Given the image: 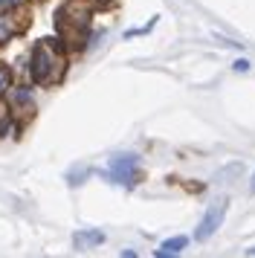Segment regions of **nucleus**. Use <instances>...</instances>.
Listing matches in <instances>:
<instances>
[{"label": "nucleus", "mask_w": 255, "mask_h": 258, "mask_svg": "<svg viewBox=\"0 0 255 258\" xmlns=\"http://www.w3.org/2000/svg\"><path fill=\"white\" fill-rule=\"evenodd\" d=\"M67 73V61H64V52L52 38L46 41H38L32 47V55H29V76H32L35 84L41 87H49V84H58Z\"/></svg>", "instance_id": "nucleus-1"}, {"label": "nucleus", "mask_w": 255, "mask_h": 258, "mask_svg": "<svg viewBox=\"0 0 255 258\" xmlns=\"http://www.w3.org/2000/svg\"><path fill=\"white\" fill-rule=\"evenodd\" d=\"M90 15H93L90 0H67L61 6V12H58V32H61L67 47H81L87 41Z\"/></svg>", "instance_id": "nucleus-2"}, {"label": "nucleus", "mask_w": 255, "mask_h": 258, "mask_svg": "<svg viewBox=\"0 0 255 258\" xmlns=\"http://www.w3.org/2000/svg\"><path fill=\"white\" fill-rule=\"evenodd\" d=\"M107 177L113 183H122V186L139 183V157L137 154H119V157H113L110 165H107Z\"/></svg>", "instance_id": "nucleus-3"}, {"label": "nucleus", "mask_w": 255, "mask_h": 258, "mask_svg": "<svg viewBox=\"0 0 255 258\" xmlns=\"http://www.w3.org/2000/svg\"><path fill=\"white\" fill-rule=\"evenodd\" d=\"M226 209H229V200H215V203L203 212V218H200V223H197V229H195L197 241H209L212 235L218 232L223 218H226Z\"/></svg>", "instance_id": "nucleus-4"}, {"label": "nucleus", "mask_w": 255, "mask_h": 258, "mask_svg": "<svg viewBox=\"0 0 255 258\" xmlns=\"http://www.w3.org/2000/svg\"><path fill=\"white\" fill-rule=\"evenodd\" d=\"M29 24L26 18V9H18V6H9L6 12H0V47L9 44L15 35H21Z\"/></svg>", "instance_id": "nucleus-5"}, {"label": "nucleus", "mask_w": 255, "mask_h": 258, "mask_svg": "<svg viewBox=\"0 0 255 258\" xmlns=\"http://www.w3.org/2000/svg\"><path fill=\"white\" fill-rule=\"evenodd\" d=\"M6 99H9L12 116L18 119V122H26V119L35 116V96L29 87H9Z\"/></svg>", "instance_id": "nucleus-6"}, {"label": "nucleus", "mask_w": 255, "mask_h": 258, "mask_svg": "<svg viewBox=\"0 0 255 258\" xmlns=\"http://www.w3.org/2000/svg\"><path fill=\"white\" fill-rule=\"evenodd\" d=\"M185 246H188V238L185 235H174V238H165L160 244V249L154 252L157 258H168V255H180Z\"/></svg>", "instance_id": "nucleus-7"}, {"label": "nucleus", "mask_w": 255, "mask_h": 258, "mask_svg": "<svg viewBox=\"0 0 255 258\" xmlns=\"http://www.w3.org/2000/svg\"><path fill=\"white\" fill-rule=\"evenodd\" d=\"M102 241H104V232H99V229H81L73 238V246L76 249H90V246H99Z\"/></svg>", "instance_id": "nucleus-8"}, {"label": "nucleus", "mask_w": 255, "mask_h": 258, "mask_svg": "<svg viewBox=\"0 0 255 258\" xmlns=\"http://www.w3.org/2000/svg\"><path fill=\"white\" fill-rule=\"evenodd\" d=\"M9 87H12V73L0 64V96H6L9 93Z\"/></svg>", "instance_id": "nucleus-9"}, {"label": "nucleus", "mask_w": 255, "mask_h": 258, "mask_svg": "<svg viewBox=\"0 0 255 258\" xmlns=\"http://www.w3.org/2000/svg\"><path fill=\"white\" fill-rule=\"evenodd\" d=\"M87 174H90V168H79V171H70V174H67L70 186H79V183H84L81 177H87Z\"/></svg>", "instance_id": "nucleus-10"}, {"label": "nucleus", "mask_w": 255, "mask_h": 258, "mask_svg": "<svg viewBox=\"0 0 255 258\" xmlns=\"http://www.w3.org/2000/svg\"><path fill=\"white\" fill-rule=\"evenodd\" d=\"M9 125H12V110H3L0 107V137L9 131Z\"/></svg>", "instance_id": "nucleus-11"}, {"label": "nucleus", "mask_w": 255, "mask_h": 258, "mask_svg": "<svg viewBox=\"0 0 255 258\" xmlns=\"http://www.w3.org/2000/svg\"><path fill=\"white\" fill-rule=\"evenodd\" d=\"M235 70H238V73H246V70H249V61H246V58H238V61H235Z\"/></svg>", "instance_id": "nucleus-12"}, {"label": "nucleus", "mask_w": 255, "mask_h": 258, "mask_svg": "<svg viewBox=\"0 0 255 258\" xmlns=\"http://www.w3.org/2000/svg\"><path fill=\"white\" fill-rule=\"evenodd\" d=\"M249 195H255V174H252V180H249Z\"/></svg>", "instance_id": "nucleus-13"}, {"label": "nucleus", "mask_w": 255, "mask_h": 258, "mask_svg": "<svg viewBox=\"0 0 255 258\" xmlns=\"http://www.w3.org/2000/svg\"><path fill=\"white\" fill-rule=\"evenodd\" d=\"M93 6H104V3H107V0H90Z\"/></svg>", "instance_id": "nucleus-14"}, {"label": "nucleus", "mask_w": 255, "mask_h": 258, "mask_svg": "<svg viewBox=\"0 0 255 258\" xmlns=\"http://www.w3.org/2000/svg\"><path fill=\"white\" fill-rule=\"evenodd\" d=\"M246 255H255V246H249V249H246Z\"/></svg>", "instance_id": "nucleus-15"}]
</instances>
